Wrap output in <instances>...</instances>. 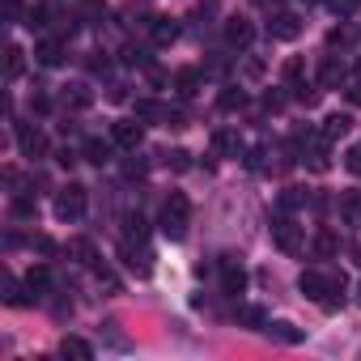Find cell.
<instances>
[{"mask_svg": "<svg viewBox=\"0 0 361 361\" xmlns=\"http://www.w3.org/2000/svg\"><path fill=\"white\" fill-rule=\"evenodd\" d=\"M302 204H306V192H302V188H285V192H281V209H285V213H293V209H302Z\"/></svg>", "mask_w": 361, "mask_h": 361, "instance_id": "f546056e", "label": "cell"}, {"mask_svg": "<svg viewBox=\"0 0 361 361\" xmlns=\"http://www.w3.org/2000/svg\"><path fill=\"white\" fill-rule=\"evenodd\" d=\"M255 9H272V5H281V0H251Z\"/></svg>", "mask_w": 361, "mask_h": 361, "instance_id": "b9f144b4", "label": "cell"}, {"mask_svg": "<svg viewBox=\"0 0 361 361\" xmlns=\"http://www.w3.org/2000/svg\"><path fill=\"white\" fill-rule=\"evenodd\" d=\"M272 243H276L285 255H298V251H302V226L289 221V217H276V221H272Z\"/></svg>", "mask_w": 361, "mask_h": 361, "instance_id": "277c9868", "label": "cell"}, {"mask_svg": "<svg viewBox=\"0 0 361 361\" xmlns=\"http://www.w3.org/2000/svg\"><path fill=\"white\" fill-rule=\"evenodd\" d=\"M327 5H331V13H336V18H353L361 0H327Z\"/></svg>", "mask_w": 361, "mask_h": 361, "instance_id": "1f68e13d", "label": "cell"}, {"mask_svg": "<svg viewBox=\"0 0 361 361\" xmlns=\"http://www.w3.org/2000/svg\"><path fill=\"white\" fill-rule=\"evenodd\" d=\"M221 285H226V293H234V298L247 289V272H243L238 255H221Z\"/></svg>", "mask_w": 361, "mask_h": 361, "instance_id": "9c48e42d", "label": "cell"}, {"mask_svg": "<svg viewBox=\"0 0 361 361\" xmlns=\"http://www.w3.org/2000/svg\"><path fill=\"white\" fill-rule=\"evenodd\" d=\"M323 145H327V140L319 136V145H314V149L306 153V166H310L314 174H323V170H331V157H327V149H323Z\"/></svg>", "mask_w": 361, "mask_h": 361, "instance_id": "484cf974", "label": "cell"}, {"mask_svg": "<svg viewBox=\"0 0 361 361\" xmlns=\"http://www.w3.org/2000/svg\"><path fill=\"white\" fill-rule=\"evenodd\" d=\"M64 255H68V259H77V264H90V268L98 264V259H94V247H90L85 238H68V247H64Z\"/></svg>", "mask_w": 361, "mask_h": 361, "instance_id": "d4e9b609", "label": "cell"}, {"mask_svg": "<svg viewBox=\"0 0 361 361\" xmlns=\"http://www.w3.org/2000/svg\"><path fill=\"white\" fill-rule=\"evenodd\" d=\"M238 319H243L247 327H268V314H264V306H243V310H238Z\"/></svg>", "mask_w": 361, "mask_h": 361, "instance_id": "4dcf8cb0", "label": "cell"}, {"mask_svg": "<svg viewBox=\"0 0 361 361\" xmlns=\"http://www.w3.org/2000/svg\"><path fill=\"white\" fill-rule=\"evenodd\" d=\"M357 77H361V60H357Z\"/></svg>", "mask_w": 361, "mask_h": 361, "instance_id": "7bdbcfd3", "label": "cell"}, {"mask_svg": "<svg viewBox=\"0 0 361 361\" xmlns=\"http://www.w3.org/2000/svg\"><path fill=\"white\" fill-rule=\"evenodd\" d=\"M348 128H353V119H348V115H327V119H323V128H319V136L331 145V140L348 136Z\"/></svg>", "mask_w": 361, "mask_h": 361, "instance_id": "d6986e66", "label": "cell"}, {"mask_svg": "<svg viewBox=\"0 0 361 361\" xmlns=\"http://www.w3.org/2000/svg\"><path fill=\"white\" fill-rule=\"evenodd\" d=\"M26 293H30L26 281H18L13 272H5V302H9V306H26V302H30Z\"/></svg>", "mask_w": 361, "mask_h": 361, "instance_id": "603a6c76", "label": "cell"}, {"mask_svg": "<svg viewBox=\"0 0 361 361\" xmlns=\"http://www.w3.org/2000/svg\"><path fill=\"white\" fill-rule=\"evenodd\" d=\"M111 140H115L119 149H136V145L145 140V123H136V119H119V123H111Z\"/></svg>", "mask_w": 361, "mask_h": 361, "instance_id": "52a82bcc", "label": "cell"}, {"mask_svg": "<svg viewBox=\"0 0 361 361\" xmlns=\"http://www.w3.org/2000/svg\"><path fill=\"white\" fill-rule=\"evenodd\" d=\"M149 35H153L157 47H170V43L178 39V22H170V18H153V22H149Z\"/></svg>", "mask_w": 361, "mask_h": 361, "instance_id": "2e32d148", "label": "cell"}, {"mask_svg": "<svg viewBox=\"0 0 361 361\" xmlns=\"http://www.w3.org/2000/svg\"><path fill=\"white\" fill-rule=\"evenodd\" d=\"M336 251H340V234H336V230H327V226H323V230H319V234H314V255H319V259H331V255H336Z\"/></svg>", "mask_w": 361, "mask_h": 361, "instance_id": "7402d4cb", "label": "cell"}, {"mask_svg": "<svg viewBox=\"0 0 361 361\" xmlns=\"http://www.w3.org/2000/svg\"><path fill=\"white\" fill-rule=\"evenodd\" d=\"M26 26H30V30H43V26H47V9H43V5H35V9L26 13Z\"/></svg>", "mask_w": 361, "mask_h": 361, "instance_id": "d6a6232c", "label": "cell"}, {"mask_svg": "<svg viewBox=\"0 0 361 361\" xmlns=\"http://www.w3.org/2000/svg\"><path fill=\"white\" fill-rule=\"evenodd\" d=\"M357 302H361V285H357Z\"/></svg>", "mask_w": 361, "mask_h": 361, "instance_id": "ee69618b", "label": "cell"}, {"mask_svg": "<svg viewBox=\"0 0 361 361\" xmlns=\"http://www.w3.org/2000/svg\"><path fill=\"white\" fill-rule=\"evenodd\" d=\"M35 60H39L43 68H56V64L64 60V43H60V39H39V43H35Z\"/></svg>", "mask_w": 361, "mask_h": 361, "instance_id": "4fadbf2b", "label": "cell"}, {"mask_svg": "<svg viewBox=\"0 0 361 361\" xmlns=\"http://www.w3.org/2000/svg\"><path fill=\"white\" fill-rule=\"evenodd\" d=\"M247 77L259 81V77H264V60H247Z\"/></svg>", "mask_w": 361, "mask_h": 361, "instance_id": "f35d334b", "label": "cell"}, {"mask_svg": "<svg viewBox=\"0 0 361 361\" xmlns=\"http://www.w3.org/2000/svg\"><path fill=\"white\" fill-rule=\"evenodd\" d=\"M213 153H217V157H243V136L230 132V128L213 132Z\"/></svg>", "mask_w": 361, "mask_h": 361, "instance_id": "7c38bea8", "label": "cell"}, {"mask_svg": "<svg viewBox=\"0 0 361 361\" xmlns=\"http://www.w3.org/2000/svg\"><path fill=\"white\" fill-rule=\"evenodd\" d=\"M60 357H73V361H90V357H94V344H85L81 336H64V340H60Z\"/></svg>", "mask_w": 361, "mask_h": 361, "instance_id": "ffe728a7", "label": "cell"}, {"mask_svg": "<svg viewBox=\"0 0 361 361\" xmlns=\"http://www.w3.org/2000/svg\"><path fill=\"white\" fill-rule=\"evenodd\" d=\"M22 73H26V51L18 43H9L5 47V81H18Z\"/></svg>", "mask_w": 361, "mask_h": 361, "instance_id": "e0dca14e", "label": "cell"}, {"mask_svg": "<svg viewBox=\"0 0 361 361\" xmlns=\"http://www.w3.org/2000/svg\"><path fill=\"white\" fill-rule=\"evenodd\" d=\"M188 221H192V204H188V196H183V192H170L166 204H161V234L178 243V238L188 234Z\"/></svg>", "mask_w": 361, "mask_h": 361, "instance_id": "6da1fadb", "label": "cell"}, {"mask_svg": "<svg viewBox=\"0 0 361 361\" xmlns=\"http://www.w3.org/2000/svg\"><path fill=\"white\" fill-rule=\"evenodd\" d=\"M217 106H221L226 115H234V111H243V106H247V94H243V90H221Z\"/></svg>", "mask_w": 361, "mask_h": 361, "instance_id": "4316f807", "label": "cell"}, {"mask_svg": "<svg viewBox=\"0 0 361 361\" xmlns=\"http://www.w3.org/2000/svg\"><path fill=\"white\" fill-rule=\"evenodd\" d=\"M119 259H123L136 276H149V272H153V251L145 247V238H136V243L123 238V243H119Z\"/></svg>", "mask_w": 361, "mask_h": 361, "instance_id": "3957f363", "label": "cell"}, {"mask_svg": "<svg viewBox=\"0 0 361 361\" xmlns=\"http://www.w3.org/2000/svg\"><path fill=\"white\" fill-rule=\"evenodd\" d=\"M264 111H285V94L268 90V94H264Z\"/></svg>", "mask_w": 361, "mask_h": 361, "instance_id": "8d00e7d4", "label": "cell"}, {"mask_svg": "<svg viewBox=\"0 0 361 361\" xmlns=\"http://www.w3.org/2000/svg\"><path fill=\"white\" fill-rule=\"evenodd\" d=\"M200 85H204V73H200V68H178V73H174V90H178V98H196Z\"/></svg>", "mask_w": 361, "mask_h": 361, "instance_id": "30bf717a", "label": "cell"}, {"mask_svg": "<svg viewBox=\"0 0 361 361\" xmlns=\"http://www.w3.org/2000/svg\"><path fill=\"white\" fill-rule=\"evenodd\" d=\"M111 153H115V140H98V136H90V140H85V157H90L94 166H106V161H111Z\"/></svg>", "mask_w": 361, "mask_h": 361, "instance_id": "44dd1931", "label": "cell"}, {"mask_svg": "<svg viewBox=\"0 0 361 361\" xmlns=\"http://www.w3.org/2000/svg\"><path fill=\"white\" fill-rule=\"evenodd\" d=\"M251 39H255V26L247 18H230L226 22V43L230 47H251Z\"/></svg>", "mask_w": 361, "mask_h": 361, "instance_id": "8fae6325", "label": "cell"}, {"mask_svg": "<svg viewBox=\"0 0 361 361\" xmlns=\"http://www.w3.org/2000/svg\"><path fill=\"white\" fill-rule=\"evenodd\" d=\"M136 119H161V123H166V106L153 102V98H140V102H136Z\"/></svg>", "mask_w": 361, "mask_h": 361, "instance_id": "f1b7e54d", "label": "cell"}, {"mask_svg": "<svg viewBox=\"0 0 361 361\" xmlns=\"http://www.w3.org/2000/svg\"><path fill=\"white\" fill-rule=\"evenodd\" d=\"M298 289H302V293H306V298H310V302H323V298H327V293H331V289H336V281H331V276H323V272H314V268H310V272H302V276H298Z\"/></svg>", "mask_w": 361, "mask_h": 361, "instance_id": "8992f818", "label": "cell"}, {"mask_svg": "<svg viewBox=\"0 0 361 361\" xmlns=\"http://www.w3.org/2000/svg\"><path fill=\"white\" fill-rule=\"evenodd\" d=\"M340 43H348V30H344V26H336V30L327 35V47H340Z\"/></svg>", "mask_w": 361, "mask_h": 361, "instance_id": "74e56055", "label": "cell"}, {"mask_svg": "<svg viewBox=\"0 0 361 361\" xmlns=\"http://www.w3.org/2000/svg\"><path fill=\"white\" fill-rule=\"evenodd\" d=\"M22 13V5H18V0H5V18H18Z\"/></svg>", "mask_w": 361, "mask_h": 361, "instance_id": "60d3db41", "label": "cell"}, {"mask_svg": "<svg viewBox=\"0 0 361 361\" xmlns=\"http://www.w3.org/2000/svg\"><path fill=\"white\" fill-rule=\"evenodd\" d=\"M319 81H323L327 90H340V81H344V64H340L336 56H323V64H319Z\"/></svg>", "mask_w": 361, "mask_h": 361, "instance_id": "ac0fdd59", "label": "cell"}, {"mask_svg": "<svg viewBox=\"0 0 361 361\" xmlns=\"http://www.w3.org/2000/svg\"><path fill=\"white\" fill-rule=\"evenodd\" d=\"M115 327H119V323H106V327H102V336H106V344H111V348H128V340H123V336H119Z\"/></svg>", "mask_w": 361, "mask_h": 361, "instance_id": "d590c367", "label": "cell"}, {"mask_svg": "<svg viewBox=\"0 0 361 361\" xmlns=\"http://www.w3.org/2000/svg\"><path fill=\"white\" fill-rule=\"evenodd\" d=\"M340 217L348 226H361V192H344L340 196Z\"/></svg>", "mask_w": 361, "mask_h": 361, "instance_id": "cb8c5ba5", "label": "cell"}, {"mask_svg": "<svg viewBox=\"0 0 361 361\" xmlns=\"http://www.w3.org/2000/svg\"><path fill=\"white\" fill-rule=\"evenodd\" d=\"M18 149H22V157H43L47 153V136L39 128H30V123H18Z\"/></svg>", "mask_w": 361, "mask_h": 361, "instance_id": "ba28073f", "label": "cell"}, {"mask_svg": "<svg viewBox=\"0 0 361 361\" xmlns=\"http://www.w3.org/2000/svg\"><path fill=\"white\" fill-rule=\"evenodd\" d=\"M188 157H192V153H183V149H174V153H166V166H170V170H188V166H192Z\"/></svg>", "mask_w": 361, "mask_h": 361, "instance_id": "e575fe53", "label": "cell"}, {"mask_svg": "<svg viewBox=\"0 0 361 361\" xmlns=\"http://www.w3.org/2000/svg\"><path fill=\"white\" fill-rule=\"evenodd\" d=\"M268 35H272V39H281V43H293V39L302 35V18H298V13L276 9V13L268 18Z\"/></svg>", "mask_w": 361, "mask_h": 361, "instance_id": "5b68a950", "label": "cell"}, {"mask_svg": "<svg viewBox=\"0 0 361 361\" xmlns=\"http://www.w3.org/2000/svg\"><path fill=\"white\" fill-rule=\"evenodd\" d=\"M344 166H348V174H357V178H361V145H353V149L344 153Z\"/></svg>", "mask_w": 361, "mask_h": 361, "instance_id": "836d02e7", "label": "cell"}, {"mask_svg": "<svg viewBox=\"0 0 361 361\" xmlns=\"http://www.w3.org/2000/svg\"><path fill=\"white\" fill-rule=\"evenodd\" d=\"M264 331H268L276 344H302V340H306V331H302V327H293L289 319H276V323H268Z\"/></svg>", "mask_w": 361, "mask_h": 361, "instance_id": "9a60e30c", "label": "cell"}, {"mask_svg": "<svg viewBox=\"0 0 361 361\" xmlns=\"http://www.w3.org/2000/svg\"><path fill=\"white\" fill-rule=\"evenodd\" d=\"M26 289H30V298H35V302H43V298L51 293V268H43V264H39V268H30V272H26Z\"/></svg>", "mask_w": 361, "mask_h": 361, "instance_id": "5bb4252c", "label": "cell"}, {"mask_svg": "<svg viewBox=\"0 0 361 361\" xmlns=\"http://www.w3.org/2000/svg\"><path fill=\"white\" fill-rule=\"evenodd\" d=\"M348 102H353V106H361V81H357V85H348Z\"/></svg>", "mask_w": 361, "mask_h": 361, "instance_id": "ab89813d", "label": "cell"}, {"mask_svg": "<svg viewBox=\"0 0 361 361\" xmlns=\"http://www.w3.org/2000/svg\"><path fill=\"white\" fill-rule=\"evenodd\" d=\"M85 204H90V196H85L81 183H68V188L56 192V217H60V221H77V217H85Z\"/></svg>", "mask_w": 361, "mask_h": 361, "instance_id": "7a4b0ae2", "label": "cell"}, {"mask_svg": "<svg viewBox=\"0 0 361 361\" xmlns=\"http://www.w3.org/2000/svg\"><path fill=\"white\" fill-rule=\"evenodd\" d=\"M90 102H94V94H90L85 85H68V90H64V106H77V111H81V106H90Z\"/></svg>", "mask_w": 361, "mask_h": 361, "instance_id": "83f0119b", "label": "cell"}]
</instances>
